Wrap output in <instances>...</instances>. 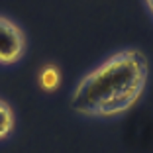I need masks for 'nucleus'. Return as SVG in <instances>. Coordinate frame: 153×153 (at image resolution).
Returning <instances> with one entry per match:
<instances>
[{
    "instance_id": "nucleus-3",
    "label": "nucleus",
    "mask_w": 153,
    "mask_h": 153,
    "mask_svg": "<svg viewBox=\"0 0 153 153\" xmlns=\"http://www.w3.org/2000/svg\"><path fill=\"white\" fill-rule=\"evenodd\" d=\"M37 86L43 92H55L61 86V69L55 63H43L37 71Z\"/></svg>"
},
{
    "instance_id": "nucleus-5",
    "label": "nucleus",
    "mask_w": 153,
    "mask_h": 153,
    "mask_svg": "<svg viewBox=\"0 0 153 153\" xmlns=\"http://www.w3.org/2000/svg\"><path fill=\"white\" fill-rule=\"evenodd\" d=\"M143 6L147 8L149 16H151V20H153V0H143Z\"/></svg>"
},
{
    "instance_id": "nucleus-1",
    "label": "nucleus",
    "mask_w": 153,
    "mask_h": 153,
    "mask_svg": "<svg viewBox=\"0 0 153 153\" xmlns=\"http://www.w3.org/2000/svg\"><path fill=\"white\" fill-rule=\"evenodd\" d=\"M147 81L149 61L145 53L137 47H126L88 69L73 86L69 104L82 118L114 120L140 102Z\"/></svg>"
},
{
    "instance_id": "nucleus-2",
    "label": "nucleus",
    "mask_w": 153,
    "mask_h": 153,
    "mask_svg": "<svg viewBox=\"0 0 153 153\" xmlns=\"http://www.w3.org/2000/svg\"><path fill=\"white\" fill-rule=\"evenodd\" d=\"M27 51V37L16 20L0 14V67L18 65Z\"/></svg>"
},
{
    "instance_id": "nucleus-4",
    "label": "nucleus",
    "mask_w": 153,
    "mask_h": 153,
    "mask_svg": "<svg viewBox=\"0 0 153 153\" xmlns=\"http://www.w3.org/2000/svg\"><path fill=\"white\" fill-rule=\"evenodd\" d=\"M14 128H16V114L12 104L0 96V141L8 140L14 134Z\"/></svg>"
}]
</instances>
